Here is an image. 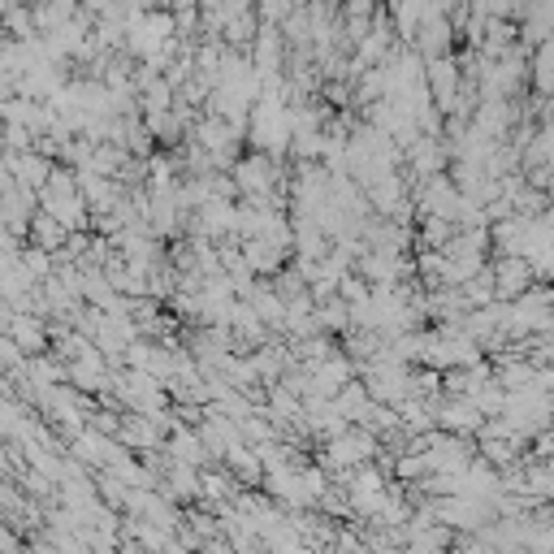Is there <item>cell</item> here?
<instances>
[{"label":"cell","mask_w":554,"mask_h":554,"mask_svg":"<svg viewBox=\"0 0 554 554\" xmlns=\"http://www.w3.org/2000/svg\"><path fill=\"white\" fill-rule=\"evenodd\" d=\"M490 282H494V299H516L533 286V269L524 256H498L490 265Z\"/></svg>","instance_id":"obj_1"},{"label":"cell","mask_w":554,"mask_h":554,"mask_svg":"<svg viewBox=\"0 0 554 554\" xmlns=\"http://www.w3.org/2000/svg\"><path fill=\"white\" fill-rule=\"evenodd\" d=\"M0 368H5V373H18L22 368V351L13 347V338L5 334V329H0Z\"/></svg>","instance_id":"obj_3"},{"label":"cell","mask_w":554,"mask_h":554,"mask_svg":"<svg viewBox=\"0 0 554 554\" xmlns=\"http://www.w3.org/2000/svg\"><path fill=\"white\" fill-rule=\"evenodd\" d=\"M5 334L13 338V347H18L22 355L48 351V329H44V321H39V312H9Z\"/></svg>","instance_id":"obj_2"}]
</instances>
